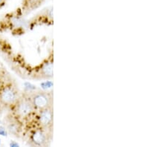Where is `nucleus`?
Returning <instances> with one entry per match:
<instances>
[{"label": "nucleus", "instance_id": "nucleus-8", "mask_svg": "<svg viewBox=\"0 0 167 147\" xmlns=\"http://www.w3.org/2000/svg\"><path fill=\"white\" fill-rule=\"evenodd\" d=\"M12 22L13 23L17 26V27H25L26 28L28 26V22L27 21H25V19H21V18H18V17H15L12 19Z\"/></svg>", "mask_w": 167, "mask_h": 147}, {"label": "nucleus", "instance_id": "nucleus-11", "mask_svg": "<svg viewBox=\"0 0 167 147\" xmlns=\"http://www.w3.org/2000/svg\"><path fill=\"white\" fill-rule=\"evenodd\" d=\"M0 135L2 136H6L7 135V132L3 127H0Z\"/></svg>", "mask_w": 167, "mask_h": 147}, {"label": "nucleus", "instance_id": "nucleus-1", "mask_svg": "<svg viewBox=\"0 0 167 147\" xmlns=\"http://www.w3.org/2000/svg\"><path fill=\"white\" fill-rule=\"evenodd\" d=\"M35 109L42 110L49 107H52L53 99L52 95L44 91H37L33 93L28 97Z\"/></svg>", "mask_w": 167, "mask_h": 147}, {"label": "nucleus", "instance_id": "nucleus-2", "mask_svg": "<svg viewBox=\"0 0 167 147\" xmlns=\"http://www.w3.org/2000/svg\"><path fill=\"white\" fill-rule=\"evenodd\" d=\"M35 110L29 98L19 99L16 103L15 111L19 117H27Z\"/></svg>", "mask_w": 167, "mask_h": 147}, {"label": "nucleus", "instance_id": "nucleus-3", "mask_svg": "<svg viewBox=\"0 0 167 147\" xmlns=\"http://www.w3.org/2000/svg\"><path fill=\"white\" fill-rule=\"evenodd\" d=\"M18 100V92L13 87H6L0 93V102L3 104H14Z\"/></svg>", "mask_w": 167, "mask_h": 147}, {"label": "nucleus", "instance_id": "nucleus-13", "mask_svg": "<svg viewBox=\"0 0 167 147\" xmlns=\"http://www.w3.org/2000/svg\"><path fill=\"white\" fill-rule=\"evenodd\" d=\"M4 0H0V7L4 4Z\"/></svg>", "mask_w": 167, "mask_h": 147}, {"label": "nucleus", "instance_id": "nucleus-4", "mask_svg": "<svg viewBox=\"0 0 167 147\" xmlns=\"http://www.w3.org/2000/svg\"><path fill=\"white\" fill-rule=\"evenodd\" d=\"M54 113L52 107L42 109L38 116V121L43 128H48L52 125Z\"/></svg>", "mask_w": 167, "mask_h": 147}, {"label": "nucleus", "instance_id": "nucleus-6", "mask_svg": "<svg viewBox=\"0 0 167 147\" xmlns=\"http://www.w3.org/2000/svg\"><path fill=\"white\" fill-rule=\"evenodd\" d=\"M53 68H54V64L52 61H49L45 63L40 70V74L42 77L44 78L53 77Z\"/></svg>", "mask_w": 167, "mask_h": 147}, {"label": "nucleus", "instance_id": "nucleus-12", "mask_svg": "<svg viewBox=\"0 0 167 147\" xmlns=\"http://www.w3.org/2000/svg\"><path fill=\"white\" fill-rule=\"evenodd\" d=\"M10 147H19V144H16V143H14V142H11L10 144Z\"/></svg>", "mask_w": 167, "mask_h": 147}, {"label": "nucleus", "instance_id": "nucleus-5", "mask_svg": "<svg viewBox=\"0 0 167 147\" xmlns=\"http://www.w3.org/2000/svg\"><path fill=\"white\" fill-rule=\"evenodd\" d=\"M30 141L35 146L44 147L46 146L48 141V136L42 130L35 131L30 136Z\"/></svg>", "mask_w": 167, "mask_h": 147}, {"label": "nucleus", "instance_id": "nucleus-7", "mask_svg": "<svg viewBox=\"0 0 167 147\" xmlns=\"http://www.w3.org/2000/svg\"><path fill=\"white\" fill-rule=\"evenodd\" d=\"M7 130L10 134H12L13 135H17L19 134L21 129H20L19 123L13 121V122H10L7 124Z\"/></svg>", "mask_w": 167, "mask_h": 147}, {"label": "nucleus", "instance_id": "nucleus-9", "mask_svg": "<svg viewBox=\"0 0 167 147\" xmlns=\"http://www.w3.org/2000/svg\"><path fill=\"white\" fill-rule=\"evenodd\" d=\"M52 86H53V83H52L51 82H49V81L45 82V83H42V84H41L42 88H44V89L50 88H51V87H52Z\"/></svg>", "mask_w": 167, "mask_h": 147}, {"label": "nucleus", "instance_id": "nucleus-10", "mask_svg": "<svg viewBox=\"0 0 167 147\" xmlns=\"http://www.w3.org/2000/svg\"><path fill=\"white\" fill-rule=\"evenodd\" d=\"M25 88L26 89H28L29 91H30V90H35L36 89V86L31 85L30 83H25Z\"/></svg>", "mask_w": 167, "mask_h": 147}]
</instances>
